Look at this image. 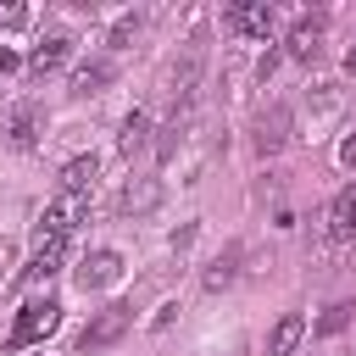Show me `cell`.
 <instances>
[{
  "label": "cell",
  "instance_id": "obj_5",
  "mask_svg": "<svg viewBox=\"0 0 356 356\" xmlns=\"http://www.w3.org/2000/svg\"><path fill=\"white\" fill-rule=\"evenodd\" d=\"M200 67H206V39H195V44H189V56L172 67V106H178V111H189V106H195Z\"/></svg>",
  "mask_w": 356,
  "mask_h": 356
},
{
  "label": "cell",
  "instance_id": "obj_20",
  "mask_svg": "<svg viewBox=\"0 0 356 356\" xmlns=\"http://www.w3.org/2000/svg\"><path fill=\"white\" fill-rule=\"evenodd\" d=\"M350 312H356L350 300H334V306L317 317V334H323V339H328V334H345V328H350Z\"/></svg>",
  "mask_w": 356,
  "mask_h": 356
},
{
  "label": "cell",
  "instance_id": "obj_13",
  "mask_svg": "<svg viewBox=\"0 0 356 356\" xmlns=\"http://www.w3.org/2000/svg\"><path fill=\"white\" fill-rule=\"evenodd\" d=\"M284 139H289V111H284V106H273V111L256 122V150H261V156H273V150H284Z\"/></svg>",
  "mask_w": 356,
  "mask_h": 356
},
{
  "label": "cell",
  "instance_id": "obj_17",
  "mask_svg": "<svg viewBox=\"0 0 356 356\" xmlns=\"http://www.w3.org/2000/svg\"><path fill=\"white\" fill-rule=\"evenodd\" d=\"M106 83H111V61H89V67H78V72H72V95H78V100L100 95Z\"/></svg>",
  "mask_w": 356,
  "mask_h": 356
},
{
  "label": "cell",
  "instance_id": "obj_24",
  "mask_svg": "<svg viewBox=\"0 0 356 356\" xmlns=\"http://www.w3.org/2000/svg\"><path fill=\"white\" fill-rule=\"evenodd\" d=\"M11 261H17V245H11V239H0V284H6V267H11Z\"/></svg>",
  "mask_w": 356,
  "mask_h": 356
},
{
  "label": "cell",
  "instance_id": "obj_9",
  "mask_svg": "<svg viewBox=\"0 0 356 356\" xmlns=\"http://www.w3.org/2000/svg\"><path fill=\"white\" fill-rule=\"evenodd\" d=\"M39 128H44L39 106H17V111L6 117V145H11V150H33V145H39Z\"/></svg>",
  "mask_w": 356,
  "mask_h": 356
},
{
  "label": "cell",
  "instance_id": "obj_4",
  "mask_svg": "<svg viewBox=\"0 0 356 356\" xmlns=\"http://www.w3.org/2000/svg\"><path fill=\"white\" fill-rule=\"evenodd\" d=\"M222 22H228L234 33H245V39H267V33H273V6H267V0H234V6L222 11Z\"/></svg>",
  "mask_w": 356,
  "mask_h": 356
},
{
  "label": "cell",
  "instance_id": "obj_19",
  "mask_svg": "<svg viewBox=\"0 0 356 356\" xmlns=\"http://www.w3.org/2000/svg\"><path fill=\"white\" fill-rule=\"evenodd\" d=\"M184 128H189V111H172V122H167V128H161V139H156V156H161V161H172V156H178Z\"/></svg>",
  "mask_w": 356,
  "mask_h": 356
},
{
  "label": "cell",
  "instance_id": "obj_7",
  "mask_svg": "<svg viewBox=\"0 0 356 356\" xmlns=\"http://www.w3.org/2000/svg\"><path fill=\"white\" fill-rule=\"evenodd\" d=\"M161 206V178H134V184H122V195H117V211L122 217H145V211H156Z\"/></svg>",
  "mask_w": 356,
  "mask_h": 356
},
{
  "label": "cell",
  "instance_id": "obj_15",
  "mask_svg": "<svg viewBox=\"0 0 356 356\" xmlns=\"http://www.w3.org/2000/svg\"><path fill=\"white\" fill-rule=\"evenodd\" d=\"M300 334H306V317L284 312V317L273 323V334H267V356H289V350L300 345Z\"/></svg>",
  "mask_w": 356,
  "mask_h": 356
},
{
  "label": "cell",
  "instance_id": "obj_26",
  "mask_svg": "<svg viewBox=\"0 0 356 356\" xmlns=\"http://www.w3.org/2000/svg\"><path fill=\"white\" fill-rule=\"evenodd\" d=\"M345 72H356V44H350V50H345Z\"/></svg>",
  "mask_w": 356,
  "mask_h": 356
},
{
  "label": "cell",
  "instance_id": "obj_21",
  "mask_svg": "<svg viewBox=\"0 0 356 356\" xmlns=\"http://www.w3.org/2000/svg\"><path fill=\"white\" fill-rule=\"evenodd\" d=\"M134 33H139V17H117V28H111V44L122 50V44H128Z\"/></svg>",
  "mask_w": 356,
  "mask_h": 356
},
{
  "label": "cell",
  "instance_id": "obj_16",
  "mask_svg": "<svg viewBox=\"0 0 356 356\" xmlns=\"http://www.w3.org/2000/svg\"><path fill=\"white\" fill-rule=\"evenodd\" d=\"M61 256H67V245H39V250H33V261L17 273V284H39V278H50V273L61 267Z\"/></svg>",
  "mask_w": 356,
  "mask_h": 356
},
{
  "label": "cell",
  "instance_id": "obj_3",
  "mask_svg": "<svg viewBox=\"0 0 356 356\" xmlns=\"http://www.w3.org/2000/svg\"><path fill=\"white\" fill-rule=\"evenodd\" d=\"M61 328V306L56 300H28L22 312H17V323H11V350H22V345H39V339H50Z\"/></svg>",
  "mask_w": 356,
  "mask_h": 356
},
{
  "label": "cell",
  "instance_id": "obj_18",
  "mask_svg": "<svg viewBox=\"0 0 356 356\" xmlns=\"http://www.w3.org/2000/svg\"><path fill=\"white\" fill-rule=\"evenodd\" d=\"M117 145H122V156L145 150V145H150V117H145V111H128V117H122V134H117Z\"/></svg>",
  "mask_w": 356,
  "mask_h": 356
},
{
  "label": "cell",
  "instance_id": "obj_6",
  "mask_svg": "<svg viewBox=\"0 0 356 356\" xmlns=\"http://www.w3.org/2000/svg\"><path fill=\"white\" fill-rule=\"evenodd\" d=\"M72 278H78V289H83V295H89V289H106V284H117V278H122V256H117V250H89V256L78 261V273H72Z\"/></svg>",
  "mask_w": 356,
  "mask_h": 356
},
{
  "label": "cell",
  "instance_id": "obj_8",
  "mask_svg": "<svg viewBox=\"0 0 356 356\" xmlns=\"http://www.w3.org/2000/svg\"><path fill=\"white\" fill-rule=\"evenodd\" d=\"M323 228H328V239H356V184H350V189H339V195L328 200Z\"/></svg>",
  "mask_w": 356,
  "mask_h": 356
},
{
  "label": "cell",
  "instance_id": "obj_22",
  "mask_svg": "<svg viewBox=\"0 0 356 356\" xmlns=\"http://www.w3.org/2000/svg\"><path fill=\"white\" fill-rule=\"evenodd\" d=\"M22 22H28V6H17V0L0 6V28H22Z\"/></svg>",
  "mask_w": 356,
  "mask_h": 356
},
{
  "label": "cell",
  "instance_id": "obj_1",
  "mask_svg": "<svg viewBox=\"0 0 356 356\" xmlns=\"http://www.w3.org/2000/svg\"><path fill=\"white\" fill-rule=\"evenodd\" d=\"M128 328H134V306H122V300H117V306L95 312V317H89V328L78 334V356H100V350H111Z\"/></svg>",
  "mask_w": 356,
  "mask_h": 356
},
{
  "label": "cell",
  "instance_id": "obj_11",
  "mask_svg": "<svg viewBox=\"0 0 356 356\" xmlns=\"http://www.w3.org/2000/svg\"><path fill=\"white\" fill-rule=\"evenodd\" d=\"M239 261H245V245L234 239V245H228V250H222V256H217V261H211V267L200 273V284H206L211 295H217V289H228V284L239 278Z\"/></svg>",
  "mask_w": 356,
  "mask_h": 356
},
{
  "label": "cell",
  "instance_id": "obj_10",
  "mask_svg": "<svg viewBox=\"0 0 356 356\" xmlns=\"http://www.w3.org/2000/svg\"><path fill=\"white\" fill-rule=\"evenodd\" d=\"M295 61H317V50H323V11L317 17H300L295 28H289V44H284Z\"/></svg>",
  "mask_w": 356,
  "mask_h": 356
},
{
  "label": "cell",
  "instance_id": "obj_12",
  "mask_svg": "<svg viewBox=\"0 0 356 356\" xmlns=\"http://www.w3.org/2000/svg\"><path fill=\"white\" fill-rule=\"evenodd\" d=\"M67 56H72V33H50V39H39V44H33L28 67H33V72H56Z\"/></svg>",
  "mask_w": 356,
  "mask_h": 356
},
{
  "label": "cell",
  "instance_id": "obj_2",
  "mask_svg": "<svg viewBox=\"0 0 356 356\" xmlns=\"http://www.w3.org/2000/svg\"><path fill=\"white\" fill-rule=\"evenodd\" d=\"M83 211H89V195H56L39 211V245H67V234L83 222Z\"/></svg>",
  "mask_w": 356,
  "mask_h": 356
},
{
  "label": "cell",
  "instance_id": "obj_14",
  "mask_svg": "<svg viewBox=\"0 0 356 356\" xmlns=\"http://www.w3.org/2000/svg\"><path fill=\"white\" fill-rule=\"evenodd\" d=\"M95 172H100L95 156H72V161L61 167V195H89V189H95Z\"/></svg>",
  "mask_w": 356,
  "mask_h": 356
},
{
  "label": "cell",
  "instance_id": "obj_25",
  "mask_svg": "<svg viewBox=\"0 0 356 356\" xmlns=\"http://www.w3.org/2000/svg\"><path fill=\"white\" fill-rule=\"evenodd\" d=\"M339 161H345V167H356V134H350V139L339 145Z\"/></svg>",
  "mask_w": 356,
  "mask_h": 356
},
{
  "label": "cell",
  "instance_id": "obj_23",
  "mask_svg": "<svg viewBox=\"0 0 356 356\" xmlns=\"http://www.w3.org/2000/svg\"><path fill=\"white\" fill-rule=\"evenodd\" d=\"M189 245H195V222H184V228L172 234V250H189Z\"/></svg>",
  "mask_w": 356,
  "mask_h": 356
}]
</instances>
